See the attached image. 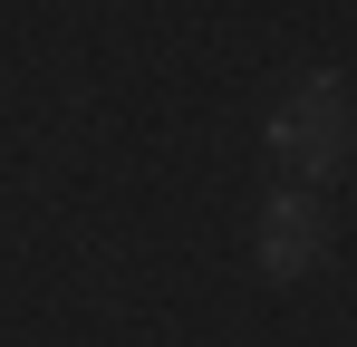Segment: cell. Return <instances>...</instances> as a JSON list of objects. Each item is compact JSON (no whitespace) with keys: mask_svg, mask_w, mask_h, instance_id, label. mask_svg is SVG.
<instances>
[{"mask_svg":"<svg viewBox=\"0 0 357 347\" xmlns=\"http://www.w3.org/2000/svg\"><path fill=\"white\" fill-rule=\"evenodd\" d=\"M251 241H261L251 261H261L271 280H309V270L328 261V213H319L309 193H271V203H261V231H251Z\"/></svg>","mask_w":357,"mask_h":347,"instance_id":"obj_2","label":"cell"},{"mask_svg":"<svg viewBox=\"0 0 357 347\" xmlns=\"http://www.w3.org/2000/svg\"><path fill=\"white\" fill-rule=\"evenodd\" d=\"M271 155H280V174H338L348 164V77H338V68H309V77L280 87Z\"/></svg>","mask_w":357,"mask_h":347,"instance_id":"obj_1","label":"cell"}]
</instances>
